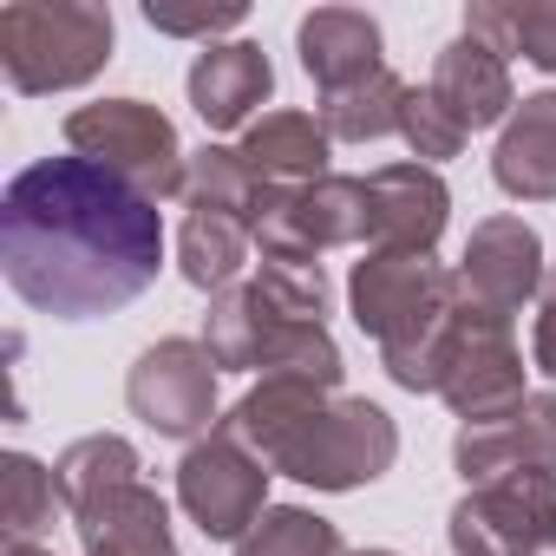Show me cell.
<instances>
[{
  "label": "cell",
  "instance_id": "cell-1",
  "mask_svg": "<svg viewBox=\"0 0 556 556\" xmlns=\"http://www.w3.org/2000/svg\"><path fill=\"white\" fill-rule=\"evenodd\" d=\"M0 268L27 308L99 321L157 282L164 216L86 157H40L0 197Z\"/></svg>",
  "mask_w": 556,
  "mask_h": 556
},
{
  "label": "cell",
  "instance_id": "cell-2",
  "mask_svg": "<svg viewBox=\"0 0 556 556\" xmlns=\"http://www.w3.org/2000/svg\"><path fill=\"white\" fill-rule=\"evenodd\" d=\"M112 60V8L99 0H8L0 8V73L21 99L73 92Z\"/></svg>",
  "mask_w": 556,
  "mask_h": 556
},
{
  "label": "cell",
  "instance_id": "cell-3",
  "mask_svg": "<svg viewBox=\"0 0 556 556\" xmlns=\"http://www.w3.org/2000/svg\"><path fill=\"white\" fill-rule=\"evenodd\" d=\"M66 151L125 177L151 203L184 197V177H190V151H184L177 125L144 99H99V105L66 112Z\"/></svg>",
  "mask_w": 556,
  "mask_h": 556
},
{
  "label": "cell",
  "instance_id": "cell-4",
  "mask_svg": "<svg viewBox=\"0 0 556 556\" xmlns=\"http://www.w3.org/2000/svg\"><path fill=\"white\" fill-rule=\"evenodd\" d=\"M400 458V426L387 406L361 400V393H334L282 452L268 471H282L308 491H361L374 478H387Z\"/></svg>",
  "mask_w": 556,
  "mask_h": 556
},
{
  "label": "cell",
  "instance_id": "cell-5",
  "mask_svg": "<svg viewBox=\"0 0 556 556\" xmlns=\"http://www.w3.org/2000/svg\"><path fill=\"white\" fill-rule=\"evenodd\" d=\"M348 308H354L361 334H374L380 348H406L458 308V282L439 255L367 249L348 275Z\"/></svg>",
  "mask_w": 556,
  "mask_h": 556
},
{
  "label": "cell",
  "instance_id": "cell-6",
  "mask_svg": "<svg viewBox=\"0 0 556 556\" xmlns=\"http://www.w3.org/2000/svg\"><path fill=\"white\" fill-rule=\"evenodd\" d=\"M268 478L275 471L216 419V432L197 439L177 465V504L210 543H242L255 530V517L268 510Z\"/></svg>",
  "mask_w": 556,
  "mask_h": 556
},
{
  "label": "cell",
  "instance_id": "cell-7",
  "mask_svg": "<svg viewBox=\"0 0 556 556\" xmlns=\"http://www.w3.org/2000/svg\"><path fill=\"white\" fill-rule=\"evenodd\" d=\"M216 374H223V367L210 361L203 341H184V334L151 341V348L138 354V367L125 374V406H131V419H144L157 439L197 445V439L216 432Z\"/></svg>",
  "mask_w": 556,
  "mask_h": 556
},
{
  "label": "cell",
  "instance_id": "cell-8",
  "mask_svg": "<svg viewBox=\"0 0 556 556\" xmlns=\"http://www.w3.org/2000/svg\"><path fill=\"white\" fill-rule=\"evenodd\" d=\"M452 556H556V478L471 484L445 517Z\"/></svg>",
  "mask_w": 556,
  "mask_h": 556
},
{
  "label": "cell",
  "instance_id": "cell-9",
  "mask_svg": "<svg viewBox=\"0 0 556 556\" xmlns=\"http://www.w3.org/2000/svg\"><path fill=\"white\" fill-rule=\"evenodd\" d=\"M367 177H315L275 197V210L255 223V249L268 262H321L328 249L367 242Z\"/></svg>",
  "mask_w": 556,
  "mask_h": 556
},
{
  "label": "cell",
  "instance_id": "cell-10",
  "mask_svg": "<svg viewBox=\"0 0 556 556\" xmlns=\"http://www.w3.org/2000/svg\"><path fill=\"white\" fill-rule=\"evenodd\" d=\"M439 400H445V406H452L465 426H478V419H497V413H510L517 400H530V393H523V354H517V334H510V321H497V315H478V308H465V302H458V315H452V354H445Z\"/></svg>",
  "mask_w": 556,
  "mask_h": 556
},
{
  "label": "cell",
  "instance_id": "cell-11",
  "mask_svg": "<svg viewBox=\"0 0 556 556\" xmlns=\"http://www.w3.org/2000/svg\"><path fill=\"white\" fill-rule=\"evenodd\" d=\"M543 236L523 223V216H484L471 236H465V255L452 268L458 282V302L478 308V315H523L536 295H543Z\"/></svg>",
  "mask_w": 556,
  "mask_h": 556
},
{
  "label": "cell",
  "instance_id": "cell-12",
  "mask_svg": "<svg viewBox=\"0 0 556 556\" xmlns=\"http://www.w3.org/2000/svg\"><path fill=\"white\" fill-rule=\"evenodd\" d=\"M452 465L465 484H497V478H556V393H530L497 419L458 426Z\"/></svg>",
  "mask_w": 556,
  "mask_h": 556
},
{
  "label": "cell",
  "instance_id": "cell-13",
  "mask_svg": "<svg viewBox=\"0 0 556 556\" xmlns=\"http://www.w3.org/2000/svg\"><path fill=\"white\" fill-rule=\"evenodd\" d=\"M367 249H406L432 255L452 216V190L432 164H380L367 177Z\"/></svg>",
  "mask_w": 556,
  "mask_h": 556
},
{
  "label": "cell",
  "instance_id": "cell-14",
  "mask_svg": "<svg viewBox=\"0 0 556 556\" xmlns=\"http://www.w3.org/2000/svg\"><path fill=\"white\" fill-rule=\"evenodd\" d=\"M184 92H190V112L210 131H249L255 112L275 92V66H268V53L255 40H216V47H203L190 60Z\"/></svg>",
  "mask_w": 556,
  "mask_h": 556
},
{
  "label": "cell",
  "instance_id": "cell-15",
  "mask_svg": "<svg viewBox=\"0 0 556 556\" xmlns=\"http://www.w3.org/2000/svg\"><path fill=\"white\" fill-rule=\"evenodd\" d=\"M432 99L465 125V138L471 131H504V118L517 112V86H510V60L504 53H491L484 40H471V34H458V40H445L439 47V60H432Z\"/></svg>",
  "mask_w": 556,
  "mask_h": 556
},
{
  "label": "cell",
  "instance_id": "cell-16",
  "mask_svg": "<svg viewBox=\"0 0 556 556\" xmlns=\"http://www.w3.org/2000/svg\"><path fill=\"white\" fill-rule=\"evenodd\" d=\"M491 177L517 203H556V86L517 99V112L497 131Z\"/></svg>",
  "mask_w": 556,
  "mask_h": 556
},
{
  "label": "cell",
  "instance_id": "cell-17",
  "mask_svg": "<svg viewBox=\"0 0 556 556\" xmlns=\"http://www.w3.org/2000/svg\"><path fill=\"white\" fill-rule=\"evenodd\" d=\"M295 53H302V73L321 86V99L341 86H361L387 66L380 60V21L361 8H315L295 27Z\"/></svg>",
  "mask_w": 556,
  "mask_h": 556
},
{
  "label": "cell",
  "instance_id": "cell-18",
  "mask_svg": "<svg viewBox=\"0 0 556 556\" xmlns=\"http://www.w3.org/2000/svg\"><path fill=\"white\" fill-rule=\"evenodd\" d=\"M289 321H295V315L275 308V302L262 295V282H236L229 295L210 302V315H203V348H210V361H216L223 374H262Z\"/></svg>",
  "mask_w": 556,
  "mask_h": 556
},
{
  "label": "cell",
  "instance_id": "cell-19",
  "mask_svg": "<svg viewBox=\"0 0 556 556\" xmlns=\"http://www.w3.org/2000/svg\"><path fill=\"white\" fill-rule=\"evenodd\" d=\"M236 151H242L275 190H295V184L328 177V151H334V138H328V125H321L315 112H262V118L242 131Z\"/></svg>",
  "mask_w": 556,
  "mask_h": 556
},
{
  "label": "cell",
  "instance_id": "cell-20",
  "mask_svg": "<svg viewBox=\"0 0 556 556\" xmlns=\"http://www.w3.org/2000/svg\"><path fill=\"white\" fill-rule=\"evenodd\" d=\"M275 190L236 144H203V151H190V177H184V203L190 210H210V216H229V223H242L249 236H255V223L275 210Z\"/></svg>",
  "mask_w": 556,
  "mask_h": 556
},
{
  "label": "cell",
  "instance_id": "cell-21",
  "mask_svg": "<svg viewBox=\"0 0 556 556\" xmlns=\"http://www.w3.org/2000/svg\"><path fill=\"white\" fill-rule=\"evenodd\" d=\"M53 484H60V504L73 510V523H79V517H92L99 504H112L118 491H131V484H144V478H138L131 439H118V432H86V439H73V445L53 458Z\"/></svg>",
  "mask_w": 556,
  "mask_h": 556
},
{
  "label": "cell",
  "instance_id": "cell-22",
  "mask_svg": "<svg viewBox=\"0 0 556 556\" xmlns=\"http://www.w3.org/2000/svg\"><path fill=\"white\" fill-rule=\"evenodd\" d=\"M86 549H112V556H177V530H170V504L151 484L118 491L112 504H99L92 517L73 523Z\"/></svg>",
  "mask_w": 556,
  "mask_h": 556
},
{
  "label": "cell",
  "instance_id": "cell-23",
  "mask_svg": "<svg viewBox=\"0 0 556 556\" xmlns=\"http://www.w3.org/2000/svg\"><path fill=\"white\" fill-rule=\"evenodd\" d=\"M465 34L484 40L491 53H523L530 66H543L556 79V0H471L465 8Z\"/></svg>",
  "mask_w": 556,
  "mask_h": 556
},
{
  "label": "cell",
  "instance_id": "cell-24",
  "mask_svg": "<svg viewBox=\"0 0 556 556\" xmlns=\"http://www.w3.org/2000/svg\"><path fill=\"white\" fill-rule=\"evenodd\" d=\"M177 268H184V282L203 289L210 302L229 295V289L242 282V268H249V229L229 223V216L190 210L184 229H177Z\"/></svg>",
  "mask_w": 556,
  "mask_h": 556
},
{
  "label": "cell",
  "instance_id": "cell-25",
  "mask_svg": "<svg viewBox=\"0 0 556 556\" xmlns=\"http://www.w3.org/2000/svg\"><path fill=\"white\" fill-rule=\"evenodd\" d=\"M400 105H406V79L380 66L374 79L328 92L315 118L328 125V138H334V144H380V138H393V131H400Z\"/></svg>",
  "mask_w": 556,
  "mask_h": 556
},
{
  "label": "cell",
  "instance_id": "cell-26",
  "mask_svg": "<svg viewBox=\"0 0 556 556\" xmlns=\"http://www.w3.org/2000/svg\"><path fill=\"white\" fill-rule=\"evenodd\" d=\"M53 504H60L53 465H40L34 452L0 458V523H8V543H34L53 523Z\"/></svg>",
  "mask_w": 556,
  "mask_h": 556
},
{
  "label": "cell",
  "instance_id": "cell-27",
  "mask_svg": "<svg viewBox=\"0 0 556 556\" xmlns=\"http://www.w3.org/2000/svg\"><path fill=\"white\" fill-rule=\"evenodd\" d=\"M236 556H348V543L308 504H268L255 517V530L236 543Z\"/></svg>",
  "mask_w": 556,
  "mask_h": 556
},
{
  "label": "cell",
  "instance_id": "cell-28",
  "mask_svg": "<svg viewBox=\"0 0 556 556\" xmlns=\"http://www.w3.org/2000/svg\"><path fill=\"white\" fill-rule=\"evenodd\" d=\"M400 138L413 151V164H439V157H458L465 151V125L432 99V86H406V105H400Z\"/></svg>",
  "mask_w": 556,
  "mask_h": 556
},
{
  "label": "cell",
  "instance_id": "cell-29",
  "mask_svg": "<svg viewBox=\"0 0 556 556\" xmlns=\"http://www.w3.org/2000/svg\"><path fill=\"white\" fill-rule=\"evenodd\" d=\"M262 295L282 308V315H295V321H328V302H334V289H328V268L321 262H268L262 255Z\"/></svg>",
  "mask_w": 556,
  "mask_h": 556
},
{
  "label": "cell",
  "instance_id": "cell-30",
  "mask_svg": "<svg viewBox=\"0 0 556 556\" xmlns=\"http://www.w3.org/2000/svg\"><path fill=\"white\" fill-rule=\"evenodd\" d=\"M144 21H151L157 34H170V40H203V47H216V34L242 27L249 8H242V0H223V8H157V0H151Z\"/></svg>",
  "mask_w": 556,
  "mask_h": 556
},
{
  "label": "cell",
  "instance_id": "cell-31",
  "mask_svg": "<svg viewBox=\"0 0 556 556\" xmlns=\"http://www.w3.org/2000/svg\"><path fill=\"white\" fill-rule=\"evenodd\" d=\"M530 367L543 380H556V268L543 275V295H536V321H530Z\"/></svg>",
  "mask_w": 556,
  "mask_h": 556
},
{
  "label": "cell",
  "instance_id": "cell-32",
  "mask_svg": "<svg viewBox=\"0 0 556 556\" xmlns=\"http://www.w3.org/2000/svg\"><path fill=\"white\" fill-rule=\"evenodd\" d=\"M8 556H53V549H40V543H8Z\"/></svg>",
  "mask_w": 556,
  "mask_h": 556
},
{
  "label": "cell",
  "instance_id": "cell-33",
  "mask_svg": "<svg viewBox=\"0 0 556 556\" xmlns=\"http://www.w3.org/2000/svg\"><path fill=\"white\" fill-rule=\"evenodd\" d=\"M348 556H400V549H348Z\"/></svg>",
  "mask_w": 556,
  "mask_h": 556
},
{
  "label": "cell",
  "instance_id": "cell-34",
  "mask_svg": "<svg viewBox=\"0 0 556 556\" xmlns=\"http://www.w3.org/2000/svg\"><path fill=\"white\" fill-rule=\"evenodd\" d=\"M86 556H112V549H86Z\"/></svg>",
  "mask_w": 556,
  "mask_h": 556
}]
</instances>
